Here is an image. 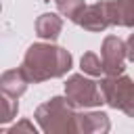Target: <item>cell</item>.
<instances>
[{
  "label": "cell",
  "instance_id": "cell-1",
  "mask_svg": "<svg viewBox=\"0 0 134 134\" xmlns=\"http://www.w3.org/2000/svg\"><path fill=\"white\" fill-rule=\"evenodd\" d=\"M71 67V54L59 46L34 44L25 52L23 71L29 82H42L48 77H59Z\"/></svg>",
  "mask_w": 134,
  "mask_h": 134
},
{
  "label": "cell",
  "instance_id": "cell-2",
  "mask_svg": "<svg viewBox=\"0 0 134 134\" xmlns=\"http://www.w3.org/2000/svg\"><path fill=\"white\" fill-rule=\"evenodd\" d=\"M100 92L111 107H119L126 113L134 115V84H132V80L111 75L100 84Z\"/></svg>",
  "mask_w": 134,
  "mask_h": 134
},
{
  "label": "cell",
  "instance_id": "cell-3",
  "mask_svg": "<svg viewBox=\"0 0 134 134\" xmlns=\"http://www.w3.org/2000/svg\"><path fill=\"white\" fill-rule=\"evenodd\" d=\"M65 90H67V96L73 105L92 107V105L100 103V92L96 90V84L90 80H84L82 75H71Z\"/></svg>",
  "mask_w": 134,
  "mask_h": 134
},
{
  "label": "cell",
  "instance_id": "cell-4",
  "mask_svg": "<svg viewBox=\"0 0 134 134\" xmlns=\"http://www.w3.org/2000/svg\"><path fill=\"white\" fill-rule=\"evenodd\" d=\"M126 50L124 48V42L115 36H109L105 42H103V67L109 75H119L124 71V57H126Z\"/></svg>",
  "mask_w": 134,
  "mask_h": 134
},
{
  "label": "cell",
  "instance_id": "cell-5",
  "mask_svg": "<svg viewBox=\"0 0 134 134\" xmlns=\"http://www.w3.org/2000/svg\"><path fill=\"white\" fill-rule=\"evenodd\" d=\"M77 23L88 31H103L107 25H111L109 15V2H98L92 6H86L77 19Z\"/></svg>",
  "mask_w": 134,
  "mask_h": 134
},
{
  "label": "cell",
  "instance_id": "cell-6",
  "mask_svg": "<svg viewBox=\"0 0 134 134\" xmlns=\"http://www.w3.org/2000/svg\"><path fill=\"white\" fill-rule=\"evenodd\" d=\"M109 15H111V23L132 27L134 25V0L109 2Z\"/></svg>",
  "mask_w": 134,
  "mask_h": 134
},
{
  "label": "cell",
  "instance_id": "cell-7",
  "mask_svg": "<svg viewBox=\"0 0 134 134\" xmlns=\"http://www.w3.org/2000/svg\"><path fill=\"white\" fill-rule=\"evenodd\" d=\"M27 82H29V80H27V75H25L23 69H13V71H6V73L2 75V90H4V94L17 98V96L25 90Z\"/></svg>",
  "mask_w": 134,
  "mask_h": 134
},
{
  "label": "cell",
  "instance_id": "cell-8",
  "mask_svg": "<svg viewBox=\"0 0 134 134\" xmlns=\"http://www.w3.org/2000/svg\"><path fill=\"white\" fill-rule=\"evenodd\" d=\"M61 27H63V21H61L57 15H52V13H46V15H42V17L36 21V31H38V36L44 38V40H57Z\"/></svg>",
  "mask_w": 134,
  "mask_h": 134
},
{
  "label": "cell",
  "instance_id": "cell-9",
  "mask_svg": "<svg viewBox=\"0 0 134 134\" xmlns=\"http://www.w3.org/2000/svg\"><path fill=\"white\" fill-rule=\"evenodd\" d=\"M57 6H59V10H61L63 15H67V17H69L71 21H75V23H77L82 10L86 8V6H84V0H57Z\"/></svg>",
  "mask_w": 134,
  "mask_h": 134
},
{
  "label": "cell",
  "instance_id": "cell-10",
  "mask_svg": "<svg viewBox=\"0 0 134 134\" xmlns=\"http://www.w3.org/2000/svg\"><path fill=\"white\" fill-rule=\"evenodd\" d=\"M82 69H84L86 73H90V75H100V71H105L103 63L98 61V57H96L94 52H86V54L82 57Z\"/></svg>",
  "mask_w": 134,
  "mask_h": 134
},
{
  "label": "cell",
  "instance_id": "cell-11",
  "mask_svg": "<svg viewBox=\"0 0 134 134\" xmlns=\"http://www.w3.org/2000/svg\"><path fill=\"white\" fill-rule=\"evenodd\" d=\"M128 57L134 61V34L128 38Z\"/></svg>",
  "mask_w": 134,
  "mask_h": 134
}]
</instances>
